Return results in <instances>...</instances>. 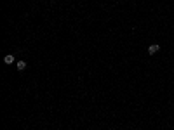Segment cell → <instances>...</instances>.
Returning a JSON list of instances; mask_svg holds the SVG:
<instances>
[{
  "mask_svg": "<svg viewBox=\"0 0 174 130\" xmlns=\"http://www.w3.org/2000/svg\"><path fill=\"white\" fill-rule=\"evenodd\" d=\"M4 62H5V64H12V62H14V56H12V54H7V56L4 57Z\"/></svg>",
  "mask_w": 174,
  "mask_h": 130,
  "instance_id": "obj_2",
  "label": "cell"
},
{
  "mask_svg": "<svg viewBox=\"0 0 174 130\" xmlns=\"http://www.w3.org/2000/svg\"><path fill=\"white\" fill-rule=\"evenodd\" d=\"M158 50H160V45H157V44H153V45H150V47H148V52H150V56L157 54Z\"/></svg>",
  "mask_w": 174,
  "mask_h": 130,
  "instance_id": "obj_1",
  "label": "cell"
},
{
  "mask_svg": "<svg viewBox=\"0 0 174 130\" xmlns=\"http://www.w3.org/2000/svg\"><path fill=\"white\" fill-rule=\"evenodd\" d=\"M17 69H19V71H24V69H26V62L19 61V62H17Z\"/></svg>",
  "mask_w": 174,
  "mask_h": 130,
  "instance_id": "obj_3",
  "label": "cell"
}]
</instances>
